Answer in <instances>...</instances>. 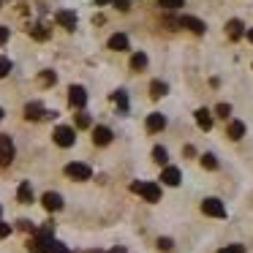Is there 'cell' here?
<instances>
[{
	"label": "cell",
	"mask_w": 253,
	"mask_h": 253,
	"mask_svg": "<svg viewBox=\"0 0 253 253\" xmlns=\"http://www.w3.org/2000/svg\"><path fill=\"white\" fill-rule=\"evenodd\" d=\"M112 3H115L120 11H128V8H131V0H112Z\"/></svg>",
	"instance_id": "cell-32"
},
{
	"label": "cell",
	"mask_w": 253,
	"mask_h": 253,
	"mask_svg": "<svg viewBox=\"0 0 253 253\" xmlns=\"http://www.w3.org/2000/svg\"><path fill=\"white\" fill-rule=\"evenodd\" d=\"M202 166L204 169H218V158H215V155H202Z\"/></svg>",
	"instance_id": "cell-24"
},
{
	"label": "cell",
	"mask_w": 253,
	"mask_h": 253,
	"mask_svg": "<svg viewBox=\"0 0 253 253\" xmlns=\"http://www.w3.org/2000/svg\"><path fill=\"white\" fill-rule=\"evenodd\" d=\"M109 49L112 52H126L128 49V36L126 33H115L109 39Z\"/></svg>",
	"instance_id": "cell-14"
},
{
	"label": "cell",
	"mask_w": 253,
	"mask_h": 253,
	"mask_svg": "<svg viewBox=\"0 0 253 253\" xmlns=\"http://www.w3.org/2000/svg\"><path fill=\"white\" fill-rule=\"evenodd\" d=\"M52 136H55V144H57V147H71V144L77 142V133H74L71 126H57Z\"/></svg>",
	"instance_id": "cell-2"
},
{
	"label": "cell",
	"mask_w": 253,
	"mask_h": 253,
	"mask_svg": "<svg viewBox=\"0 0 253 253\" xmlns=\"http://www.w3.org/2000/svg\"><path fill=\"white\" fill-rule=\"evenodd\" d=\"M8 71H11V60L0 55V79H3V77H8Z\"/></svg>",
	"instance_id": "cell-26"
},
{
	"label": "cell",
	"mask_w": 253,
	"mask_h": 253,
	"mask_svg": "<svg viewBox=\"0 0 253 253\" xmlns=\"http://www.w3.org/2000/svg\"><path fill=\"white\" fill-rule=\"evenodd\" d=\"M55 74H52V71H44V74H41V84H55Z\"/></svg>",
	"instance_id": "cell-31"
},
{
	"label": "cell",
	"mask_w": 253,
	"mask_h": 253,
	"mask_svg": "<svg viewBox=\"0 0 253 253\" xmlns=\"http://www.w3.org/2000/svg\"><path fill=\"white\" fill-rule=\"evenodd\" d=\"M153 161L155 164H161V166H166V161H169V153H166V147H153Z\"/></svg>",
	"instance_id": "cell-21"
},
{
	"label": "cell",
	"mask_w": 253,
	"mask_h": 253,
	"mask_svg": "<svg viewBox=\"0 0 253 253\" xmlns=\"http://www.w3.org/2000/svg\"><path fill=\"white\" fill-rule=\"evenodd\" d=\"M44 117H55V112H46L44 104H39V101H30V104L25 106V120L36 123V120H44Z\"/></svg>",
	"instance_id": "cell-3"
},
{
	"label": "cell",
	"mask_w": 253,
	"mask_h": 253,
	"mask_svg": "<svg viewBox=\"0 0 253 253\" xmlns=\"http://www.w3.org/2000/svg\"><path fill=\"white\" fill-rule=\"evenodd\" d=\"M177 25L185 28V30H191V33H196V36H202L204 28H207V25H204L202 19H196V17H180V19H177Z\"/></svg>",
	"instance_id": "cell-8"
},
{
	"label": "cell",
	"mask_w": 253,
	"mask_h": 253,
	"mask_svg": "<svg viewBox=\"0 0 253 253\" xmlns=\"http://www.w3.org/2000/svg\"><path fill=\"white\" fill-rule=\"evenodd\" d=\"M112 142V131L106 126H98L93 131V144H98V147H106V144Z\"/></svg>",
	"instance_id": "cell-13"
},
{
	"label": "cell",
	"mask_w": 253,
	"mask_h": 253,
	"mask_svg": "<svg viewBox=\"0 0 253 253\" xmlns=\"http://www.w3.org/2000/svg\"><path fill=\"white\" fill-rule=\"evenodd\" d=\"M68 104H71L74 109H84V104H87V93H84V87L71 84V90H68Z\"/></svg>",
	"instance_id": "cell-7"
},
{
	"label": "cell",
	"mask_w": 253,
	"mask_h": 253,
	"mask_svg": "<svg viewBox=\"0 0 253 253\" xmlns=\"http://www.w3.org/2000/svg\"><path fill=\"white\" fill-rule=\"evenodd\" d=\"M226 133H229V139H231V142H240V139L245 136V123L231 120V123H229V131H226Z\"/></svg>",
	"instance_id": "cell-16"
},
{
	"label": "cell",
	"mask_w": 253,
	"mask_h": 253,
	"mask_svg": "<svg viewBox=\"0 0 253 253\" xmlns=\"http://www.w3.org/2000/svg\"><path fill=\"white\" fill-rule=\"evenodd\" d=\"M19 229H22V231H33V223H30V220H19Z\"/></svg>",
	"instance_id": "cell-35"
},
{
	"label": "cell",
	"mask_w": 253,
	"mask_h": 253,
	"mask_svg": "<svg viewBox=\"0 0 253 253\" xmlns=\"http://www.w3.org/2000/svg\"><path fill=\"white\" fill-rule=\"evenodd\" d=\"M0 3H3V0H0Z\"/></svg>",
	"instance_id": "cell-40"
},
{
	"label": "cell",
	"mask_w": 253,
	"mask_h": 253,
	"mask_svg": "<svg viewBox=\"0 0 253 253\" xmlns=\"http://www.w3.org/2000/svg\"><path fill=\"white\" fill-rule=\"evenodd\" d=\"M8 234H11V223H3V220H0V240L8 237Z\"/></svg>",
	"instance_id": "cell-33"
},
{
	"label": "cell",
	"mask_w": 253,
	"mask_h": 253,
	"mask_svg": "<svg viewBox=\"0 0 253 253\" xmlns=\"http://www.w3.org/2000/svg\"><path fill=\"white\" fill-rule=\"evenodd\" d=\"M8 41V28H3V25H0V46L6 44Z\"/></svg>",
	"instance_id": "cell-34"
},
{
	"label": "cell",
	"mask_w": 253,
	"mask_h": 253,
	"mask_svg": "<svg viewBox=\"0 0 253 253\" xmlns=\"http://www.w3.org/2000/svg\"><path fill=\"white\" fill-rule=\"evenodd\" d=\"M147 68V55L144 52H136V55L131 57V71H144Z\"/></svg>",
	"instance_id": "cell-20"
},
{
	"label": "cell",
	"mask_w": 253,
	"mask_h": 253,
	"mask_svg": "<svg viewBox=\"0 0 253 253\" xmlns=\"http://www.w3.org/2000/svg\"><path fill=\"white\" fill-rule=\"evenodd\" d=\"M248 41H251V44H253V28L248 30Z\"/></svg>",
	"instance_id": "cell-37"
},
{
	"label": "cell",
	"mask_w": 253,
	"mask_h": 253,
	"mask_svg": "<svg viewBox=\"0 0 253 253\" xmlns=\"http://www.w3.org/2000/svg\"><path fill=\"white\" fill-rule=\"evenodd\" d=\"M74 123H77V128H90V115H84V112H79V115L74 117Z\"/></svg>",
	"instance_id": "cell-25"
},
{
	"label": "cell",
	"mask_w": 253,
	"mask_h": 253,
	"mask_svg": "<svg viewBox=\"0 0 253 253\" xmlns=\"http://www.w3.org/2000/svg\"><path fill=\"white\" fill-rule=\"evenodd\" d=\"M131 191L139 193V196H144L147 202H161V188L155 185V182H133Z\"/></svg>",
	"instance_id": "cell-1"
},
{
	"label": "cell",
	"mask_w": 253,
	"mask_h": 253,
	"mask_svg": "<svg viewBox=\"0 0 253 253\" xmlns=\"http://www.w3.org/2000/svg\"><path fill=\"white\" fill-rule=\"evenodd\" d=\"M215 115L218 117H231V106L229 104H218L215 106Z\"/></svg>",
	"instance_id": "cell-28"
},
{
	"label": "cell",
	"mask_w": 253,
	"mask_h": 253,
	"mask_svg": "<svg viewBox=\"0 0 253 253\" xmlns=\"http://www.w3.org/2000/svg\"><path fill=\"white\" fill-rule=\"evenodd\" d=\"M55 19H57V25H60V28H66V30L77 28V14H74V11H66V8H63V11L55 14Z\"/></svg>",
	"instance_id": "cell-12"
},
{
	"label": "cell",
	"mask_w": 253,
	"mask_h": 253,
	"mask_svg": "<svg viewBox=\"0 0 253 253\" xmlns=\"http://www.w3.org/2000/svg\"><path fill=\"white\" fill-rule=\"evenodd\" d=\"M17 199H19V204H30V202H33V188H30V182H22V185H19Z\"/></svg>",
	"instance_id": "cell-18"
},
{
	"label": "cell",
	"mask_w": 253,
	"mask_h": 253,
	"mask_svg": "<svg viewBox=\"0 0 253 253\" xmlns=\"http://www.w3.org/2000/svg\"><path fill=\"white\" fill-rule=\"evenodd\" d=\"M171 248H174V242H171V240H169V237H161V240H158V251H164V253H169V251H171Z\"/></svg>",
	"instance_id": "cell-27"
},
{
	"label": "cell",
	"mask_w": 253,
	"mask_h": 253,
	"mask_svg": "<svg viewBox=\"0 0 253 253\" xmlns=\"http://www.w3.org/2000/svg\"><path fill=\"white\" fill-rule=\"evenodd\" d=\"M95 3H98V6H104V3H112V0H95Z\"/></svg>",
	"instance_id": "cell-38"
},
{
	"label": "cell",
	"mask_w": 253,
	"mask_h": 253,
	"mask_svg": "<svg viewBox=\"0 0 253 253\" xmlns=\"http://www.w3.org/2000/svg\"><path fill=\"white\" fill-rule=\"evenodd\" d=\"M242 28H245V25H242L240 19H229V22H226V36H229L231 41H237V39H240L242 33H245V30H242Z\"/></svg>",
	"instance_id": "cell-15"
},
{
	"label": "cell",
	"mask_w": 253,
	"mask_h": 253,
	"mask_svg": "<svg viewBox=\"0 0 253 253\" xmlns=\"http://www.w3.org/2000/svg\"><path fill=\"white\" fill-rule=\"evenodd\" d=\"M112 98H115V104H117V106H120V109H123V112H126V109H128V95H126V90H117V93H115V95H112Z\"/></svg>",
	"instance_id": "cell-23"
},
{
	"label": "cell",
	"mask_w": 253,
	"mask_h": 253,
	"mask_svg": "<svg viewBox=\"0 0 253 253\" xmlns=\"http://www.w3.org/2000/svg\"><path fill=\"white\" fill-rule=\"evenodd\" d=\"M66 174L71 177V180H90V177H93V169H90L87 164H68L66 166Z\"/></svg>",
	"instance_id": "cell-4"
},
{
	"label": "cell",
	"mask_w": 253,
	"mask_h": 253,
	"mask_svg": "<svg viewBox=\"0 0 253 253\" xmlns=\"http://www.w3.org/2000/svg\"><path fill=\"white\" fill-rule=\"evenodd\" d=\"M14 161V142H11V136H0V166H8Z\"/></svg>",
	"instance_id": "cell-6"
},
{
	"label": "cell",
	"mask_w": 253,
	"mask_h": 253,
	"mask_svg": "<svg viewBox=\"0 0 253 253\" xmlns=\"http://www.w3.org/2000/svg\"><path fill=\"white\" fill-rule=\"evenodd\" d=\"M0 120H3V109H0Z\"/></svg>",
	"instance_id": "cell-39"
},
{
	"label": "cell",
	"mask_w": 253,
	"mask_h": 253,
	"mask_svg": "<svg viewBox=\"0 0 253 253\" xmlns=\"http://www.w3.org/2000/svg\"><path fill=\"white\" fill-rule=\"evenodd\" d=\"M196 123L202 131H212V115H210V109H196Z\"/></svg>",
	"instance_id": "cell-17"
},
{
	"label": "cell",
	"mask_w": 253,
	"mask_h": 253,
	"mask_svg": "<svg viewBox=\"0 0 253 253\" xmlns=\"http://www.w3.org/2000/svg\"><path fill=\"white\" fill-rule=\"evenodd\" d=\"M161 180H164L166 185L177 188V185H180V180H182V174H180V169H177V166H164V174H161Z\"/></svg>",
	"instance_id": "cell-11"
},
{
	"label": "cell",
	"mask_w": 253,
	"mask_h": 253,
	"mask_svg": "<svg viewBox=\"0 0 253 253\" xmlns=\"http://www.w3.org/2000/svg\"><path fill=\"white\" fill-rule=\"evenodd\" d=\"M166 128V115H161V112H153V115H147V131L150 133H158Z\"/></svg>",
	"instance_id": "cell-10"
},
{
	"label": "cell",
	"mask_w": 253,
	"mask_h": 253,
	"mask_svg": "<svg viewBox=\"0 0 253 253\" xmlns=\"http://www.w3.org/2000/svg\"><path fill=\"white\" fill-rule=\"evenodd\" d=\"M166 93H169V87H166V82H161V79H155V82L150 84V95H153V98H164Z\"/></svg>",
	"instance_id": "cell-19"
},
{
	"label": "cell",
	"mask_w": 253,
	"mask_h": 253,
	"mask_svg": "<svg viewBox=\"0 0 253 253\" xmlns=\"http://www.w3.org/2000/svg\"><path fill=\"white\" fill-rule=\"evenodd\" d=\"M109 253H126V248H112Z\"/></svg>",
	"instance_id": "cell-36"
},
{
	"label": "cell",
	"mask_w": 253,
	"mask_h": 253,
	"mask_svg": "<svg viewBox=\"0 0 253 253\" xmlns=\"http://www.w3.org/2000/svg\"><path fill=\"white\" fill-rule=\"evenodd\" d=\"M30 36H33L36 41H46L49 39V30H46L44 25H33V28H30Z\"/></svg>",
	"instance_id": "cell-22"
},
{
	"label": "cell",
	"mask_w": 253,
	"mask_h": 253,
	"mask_svg": "<svg viewBox=\"0 0 253 253\" xmlns=\"http://www.w3.org/2000/svg\"><path fill=\"white\" fill-rule=\"evenodd\" d=\"M202 212L210 215V218H226V207L218 202V199H204V202H202Z\"/></svg>",
	"instance_id": "cell-5"
},
{
	"label": "cell",
	"mask_w": 253,
	"mask_h": 253,
	"mask_svg": "<svg viewBox=\"0 0 253 253\" xmlns=\"http://www.w3.org/2000/svg\"><path fill=\"white\" fill-rule=\"evenodd\" d=\"M41 204H44L49 212H55V210L63 207V196H60V193H55V191H46L44 196H41Z\"/></svg>",
	"instance_id": "cell-9"
},
{
	"label": "cell",
	"mask_w": 253,
	"mask_h": 253,
	"mask_svg": "<svg viewBox=\"0 0 253 253\" xmlns=\"http://www.w3.org/2000/svg\"><path fill=\"white\" fill-rule=\"evenodd\" d=\"M164 8H169V11H174V8H180L182 6V0H158Z\"/></svg>",
	"instance_id": "cell-29"
},
{
	"label": "cell",
	"mask_w": 253,
	"mask_h": 253,
	"mask_svg": "<svg viewBox=\"0 0 253 253\" xmlns=\"http://www.w3.org/2000/svg\"><path fill=\"white\" fill-rule=\"evenodd\" d=\"M218 253H245V248L242 245H226V248H220Z\"/></svg>",
	"instance_id": "cell-30"
}]
</instances>
